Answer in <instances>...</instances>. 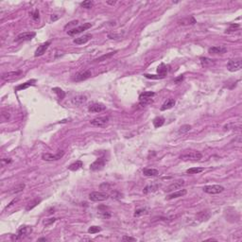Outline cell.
<instances>
[{
    "instance_id": "6da1fadb",
    "label": "cell",
    "mask_w": 242,
    "mask_h": 242,
    "mask_svg": "<svg viewBox=\"0 0 242 242\" xmlns=\"http://www.w3.org/2000/svg\"><path fill=\"white\" fill-rule=\"evenodd\" d=\"M31 232H32V228L30 226H21L17 230L16 234L12 235L11 238L14 240H20L22 238H25L26 237H28Z\"/></svg>"
},
{
    "instance_id": "7a4b0ae2",
    "label": "cell",
    "mask_w": 242,
    "mask_h": 242,
    "mask_svg": "<svg viewBox=\"0 0 242 242\" xmlns=\"http://www.w3.org/2000/svg\"><path fill=\"white\" fill-rule=\"evenodd\" d=\"M202 158V154L199 152H185L180 156L182 161H199Z\"/></svg>"
},
{
    "instance_id": "3957f363",
    "label": "cell",
    "mask_w": 242,
    "mask_h": 242,
    "mask_svg": "<svg viewBox=\"0 0 242 242\" xmlns=\"http://www.w3.org/2000/svg\"><path fill=\"white\" fill-rule=\"evenodd\" d=\"M155 96L154 92H144L139 96V104L141 106H146L152 102V97Z\"/></svg>"
},
{
    "instance_id": "277c9868",
    "label": "cell",
    "mask_w": 242,
    "mask_h": 242,
    "mask_svg": "<svg viewBox=\"0 0 242 242\" xmlns=\"http://www.w3.org/2000/svg\"><path fill=\"white\" fill-rule=\"evenodd\" d=\"M89 199L92 201H104L109 199V195L105 192H92L89 195Z\"/></svg>"
},
{
    "instance_id": "5b68a950",
    "label": "cell",
    "mask_w": 242,
    "mask_h": 242,
    "mask_svg": "<svg viewBox=\"0 0 242 242\" xmlns=\"http://www.w3.org/2000/svg\"><path fill=\"white\" fill-rule=\"evenodd\" d=\"M204 191L208 194H219L224 191V187L219 185H206L204 188Z\"/></svg>"
},
{
    "instance_id": "8992f818",
    "label": "cell",
    "mask_w": 242,
    "mask_h": 242,
    "mask_svg": "<svg viewBox=\"0 0 242 242\" xmlns=\"http://www.w3.org/2000/svg\"><path fill=\"white\" fill-rule=\"evenodd\" d=\"M242 62L240 59H235V60H230L227 63V69L230 72H235L241 69Z\"/></svg>"
},
{
    "instance_id": "52a82bcc",
    "label": "cell",
    "mask_w": 242,
    "mask_h": 242,
    "mask_svg": "<svg viewBox=\"0 0 242 242\" xmlns=\"http://www.w3.org/2000/svg\"><path fill=\"white\" fill-rule=\"evenodd\" d=\"M64 155V152L63 150H60L58 153L56 154H52V153H44L42 155V159L44 160V161H57V160H60L62 157Z\"/></svg>"
},
{
    "instance_id": "ba28073f",
    "label": "cell",
    "mask_w": 242,
    "mask_h": 242,
    "mask_svg": "<svg viewBox=\"0 0 242 242\" xmlns=\"http://www.w3.org/2000/svg\"><path fill=\"white\" fill-rule=\"evenodd\" d=\"M106 164V159L104 157H100V158L96 159L93 164H91L90 166V169L92 171H96V170H100L104 167Z\"/></svg>"
},
{
    "instance_id": "9c48e42d",
    "label": "cell",
    "mask_w": 242,
    "mask_h": 242,
    "mask_svg": "<svg viewBox=\"0 0 242 242\" xmlns=\"http://www.w3.org/2000/svg\"><path fill=\"white\" fill-rule=\"evenodd\" d=\"M22 72L21 71H11V72H8V73H5L2 75V80L6 81H11L17 80L19 78V76H21Z\"/></svg>"
},
{
    "instance_id": "30bf717a",
    "label": "cell",
    "mask_w": 242,
    "mask_h": 242,
    "mask_svg": "<svg viewBox=\"0 0 242 242\" xmlns=\"http://www.w3.org/2000/svg\"><path fill=\"white\" fill-rule=\"evenodd\" d=\"M91 27H92V24L91 23H85V24H83L81 26H80V27H78V28H75V29H72L71 30H68V35L70 36H73V35H76V34H78V33H81V32L84 31V30H87L88 29H90Z\"/></svg>"
},
{
    "instance_id": "8fae6325",
    "label": "cell",
    "mask_w": 242,
    "mask_h": 242,
    "mask_svg": "<svg viewBox=\"0 0 242 242\" xmlns=\"http://www.w3.org/2000/svg\"><path fill=\"white\" fill-rule=\"evenodd\" d=\"M91 76H92V73H91L90 70L81 71L73 77V81H85V80H87V78H89Z\"/></svg>"
},
{
    "instance_id": "7c38bea8",
    "label": "cell",
    "mask_w": 242,
    "mask_h": 242,
    "mask_svg": "<svg viewBox=\"0 0 242 242\" xmlns=\"http://www.w3.org/2000/svg\"><path fill=\"white\" fill-rule=\"evenodd\" d=\"M109 122V117L108 116H101V117H96V118L93 119L91 121V125L95 127H104L106 126Z\"/></svg>"
},
{
    "instance_id": "4fadbf2b",
    "label": "cell",
    "mask_w": 242,
    "mask_h": 242,
    "mask_svg": "<svg viewBox=\"0 0 242 242\" xmlns=\"http://www.w3.org/2000/svg\"><path fill=\"white\" fill-rule=\"evenodd\" d=\"M35 35H36V33H35V32H33V31H31V32H23V33H20L15 38V42L29 41Z\"/></svg>"
},
{
    "instance_id": "5bb4252c",
    "label": "cell",
    "mask_w": 242,
    "mask_h": 242,
    "mask_svg": "<svg viewBox=\"0 0 242 242\" xmlns=\"http://www.w3.org/2000/svg\"><path fill=\"white\" fill-rule=\"evenodd\" d=\"M51 44V42L50 41H47V42H45L44 44H42L41 45H39L38 48L36 49L35 51V54L34 56L35 57H40L42 55H44L45 53V51L47 50V48L49 47V45Z\"/></svg>"
},
{
    "instance_id": "9a60e30c",
    "label": "cell",
    "mask_w": 242,
    "mask_h": 242,
    "mask_svg": "<svg viewBox=\"0 0 242 242\" xmlns=\"http://www.w3.org/2000/svg\"><path fill=\"white\" fill-rule=\"evenodd\" d=\"M185 185V181L184 180H178L174 182H172L171 185H169L167 186V188L166 189L167 192H171V191H174L176 189H180L182 188V186Z\"/></svg>"
},
{
    "instance_id": "2e32d148",
    "label": "cell",
    "mask_w": 242,
    "mask_h": 242,
    "mask_svg": "<svg viewBox=\"0 0 242 242\" xmlns=\"http://www.w3.org/2000/svg\"><path fill=\"white\" fill-rule=\"evenodd\" d=\"M105 109H106V106H104L103 104H100V103H94L92 105H90L88 108L89 112L91 113H100Z\"/></svg>"
},
{
    "instance_id": "e0dca14e",
    "label": "cell",
    "mask_w": 242,
    "mask_h": 242,
    "mask_svg": "<svg viewBox=\"0 0 242 242\" xmlns=\"http://www.w3.org/2000/svg\"><path fill=\"white\" fill-rule=\"evenodd\" d=\"M227 51V48L222 45H218V47H212L208 49V52L210 54H223Z\"/></svg>"
},
{
    "instance_id": "ac0fdd59",
    "label": "cell",
    "mask_w": 242,
    "mask_h": 242,
    "mask_svg": "<svg viewBox=\"0 0 242 242\" xmlns=\"http://www.w3.org/2000/svg\"><path fill=\"white\" fill-rule=\"evenodd\" d=\"M97 210H99V214L101 218H103V219H110L111 218V212L108 210L107 206L100 205L99 208H97Z\"/></svg>"
},
{
    "instance_id": "d6986e66",
    "label": "cell",
    "mask_w": 242,
    "mask_h": 242,
    "mask_svg": "<svg viewBox=\"0 0 242 242\" xmlns=\"http://www.w3.org/2000/svg\"><path fill=\"white\" fill-rule=\"evenodd\" d=\"M35 83H36V80H30V81H26V82L23 83V84H19V85H17V86L14 88V90H15V91H22V90H25V89L29 88V86H33V85H35Z\"/></svg>"
},
{
    "instance_id": "ffe728a7",
    "label": "cell",
    "mask_w": 242,
    "mask_h": 242,
    "mask_svg": "<svg viewBox=\"0 0 242 242\" xmlns=\"http://www.w3.org/2000/svg\"><path fill=\"white\" fill-rule=\"evenodd\" d=\"M186 193H187V191L185 190V189H182V190L175 191L172 194L168 195L167 197V200H173V199H177V198H180V197H184L185 195H186Z\"/></svg>"
},
{
    "instance_id": "44dd1931",
    "label": "cell",
    "mask_w": 242,
    "mask_h": 242,
    "mask_svg": "<svg viewBox=\"0 0 242 242\" xmlns=\"http://www.w3.org/2000/svg\"><path fill=\"white\" fill-rule=\"evenodd\" d=\"M91 38H92V35H91V34H86V35H83V36H81V37H78V38L74 39L73 42L76 44H86Z\"/></svg>"
},
{
    "instance_id": "7402d4cb",
    "label": "cell",
    "mask_w": 242,
    "mask_h": 242,
    "mask_svg": "<svg viewBox=\"0 0 242 242\" xmlns=\"http://www.w3.org/2000/svg\"><path fill=\"white\" fill-rule=\"evenodd\" d=\"M143 174L148 177H154L159 174V171L155 168H144L143 169Z\"/></svg>"
},
{
    "instance_id": "603a6c76",
    "label": "cell",
    "mask_w": 242,
    "mask_h": 242,
    "mask_svg": "<svg viewBox=\"0 0 242 242\" xmlns=\"http://www.w3.org/2000/svg\"><path fill=\"white\" fill-rule=\"evenodd\" d=\"M175 105V100L174 99H168L161 107V111H166L168 109H171Z\"/></svg>"
},
{
    "instance_id": "cb8c5ba5",
    "label": "cell",
    "mask_w": 242,
    "mask_h": 242,
    "mask_svg": "<svg viewBox=\"0 0 242 242\" xmlns=\"http://www.w3.org/2000/svg\"><path fill=\"white\" fill-rule=\"evenodd\" d=\"M159 187H160V185H158V184L149 185H147L145 188H144L143 192L145 193V194H148V193H150V192H154V191H156Z\"/></svg>"
},
{
    "instance_id": "d4e9b609",
    "label": "cell",
    "mask_w": 242,
    "mask_h": 242,
    "mask_svg": "<svg viewBox=\"0 0 242 242\" xmlns=\"http://www.w3.org/2000/svg\"><path fill=\"white\" fill-rule=\"evenodd\" d=\"M157 73L159 74V76L164 78L167 73V66L165 63H161L159 66L157 67Z\"/></svg>"
},
{
    "instance_id": "484cf974",
    "label": "cell",
    "mask_w": 242,
    "mask_h": 242,
    "mask_svg": "<svg viewBox=\"0 0 242 242\" xmlns=\"http://www.w3.org/2000/svg\"><path fill=\"white\" fill-rule=\"evenodd\" d=\"M82 166H83V163L81 161H76L75 163L71 164L68 167V169H69V170H71V171H77L80 168H81Z\"/></svg>"
},
{
    "instance_id": "4316f807",
    "label": "cell",
    "mask_w": 242,
    "mask_h": 242,
    "mask_svg": "<svg viewBox=\"0 0 242 242\" xmlns=\"http://www.w3.org/2000/svg\"><path fill=\"white\" fill-rule=\"evenodd\" d=\"M165 123V117L163 116H157L153 119V126L155 128H159L162 127Z\"/></svg>"
},
{
    "instance_id": "83f0119b",
    "label": "cell",
    "mask_w": 242,
    "mask_h": 242,
    "mask_svg": "<svg viewBox=\"0 0 242 242\" xmlns=\"http://www.w3.org/2000/svg\"><path fill=\"white\" fill-rule=\"evenodd\" d=\"M73 103L76 104V105H81V104L84 103L86 101V96H78L76 97H74L73 99Z\"/></svg>"
},
{
    "instance_id": "f1b7e54d",
    "label": "cell",
    "mask_w": 242,
    "mask_h": 242,
    "mask_svg": "<svg viewBox=\"0 0 242 242\" xmlns=\"http://www.w3.org/2000/svg\"><path fill=\"white\" fill-rule=\"evenodd\" d=\"M204 170V167H191L186 170V173L187 174H198V173H201Z\"/></svg>"
},
{
    "instance_id": "f546056e",
    "label": "cell",
    "mask_w": 242,
    "mask_h": 242,
    "mask_svg": "<svg viewBox=\"0 0 242 242\" xmlns=\"http://www.w3.org/2000/svg\"><path fill=\"white\" fill-rule=\"evenodd\" d=\"M52 91H53L54 93H56L58 95V97L60 100H63L64 99V96H65V93H64V91H63L61 88H59V87H55L52 89Z\"/></svg>"
},
{
    "instance_id": "4dcf8cb0",
    "label": "cell",
    "mask_w": 242,
    "mask_h": 242,
    "mask_svg": "<svg viewBox=\"0 0 242 242\" xmlns=\"http://www.w3.org/2000/svg\"><path fill=\"white\" fill-rule=\"evenodd\" d=\"M24 188H25V185L24 184H20V185H16L15 187H14L11 190V194H16V193H19V192H22L24 190Z\"/></svg>"
},
{
    "instance_id": "1f68e13d",
    "label": "cell",
    "mask_w": 242,
    "mask_h": 242,
    "mask_svg": "<svg viewBox=\"0 0 242 242\" xmlns=\"http://www.w3.org/2000/svg\"><path fill=\"white\" fill-rule=\"evenodd\" d=\"M212 61L213 60H211V59H208V58H205V57H201V63L202 66H208V65L212 64L213 63Z\"/></svg>"
},
{
    "instance_id": "d6a6232c",
    "label": "cell",
    "mask_w": 242,
    "mask_h": 242,
    "mask_svg": "<svg viewBox=\"0 0 242 242\" xmlns=\"http://www.w3.org/2000/svg\"><path fill=\"white\" fill-rule=\"evenodd\" d=\"M191 130V126H190V125H182V126L179 129L178 133H179V134H184V133L189 132V130Z\"/></svg>"
},
{
    "instance_id": "836d02e7",
    "label": "cell",
    "mask_w": 242,
    "mask_h": 242,
    "mask_svg": "<svg viewBox=\"0 0 242 242\" xmlns=\"http://www.w3.org/2000/svg\"><path fill=\"white\" fill-rule=\"evenodd\" d=\"M94 6V2L93 1H90V0H87V1H83L81 3V7L82 8H85V9H91L93 8Z\"/></svg>"
},
{
    "instance_id": "e575fe53",
    "label": "cell",
    "mask_w": 242,
    "mask_h": 242,
    "mask_svg": "<svg viewBox=\"0 0 242 242\" xmlns=\"http://www.w3.org/2000/svg\"><path fill=\"white\" fill-rule=\"evenodd\" d=\"M148 213V209L147 208H139L135 210V213H134V217H140L142 215H145Z\"/></svg>"
},
{
    "instance_id": "d590c367",
    "label": "cell",
    "mask_w": 242,
    "mask_h": 242,
    "mask_svg": "<svg viewBox=\"0 0 242 242\" xmlns=\"http://www.w3.org/2000/svg\"><path fill=\"white\" fill-rule=\"evenodd\" d=\"M40 201H41V200H38V199H36V200H34L33 201H31V202H29V205L27 206V208H26V210H27V211H29V210H31V209H32V208H33V207H35V206H36V205H37V204H39V202H40Z\"/></svg>"
},
{
    "instance_id": "8d00e7d4",
    "label": "cell",
    "mask_w": 242,
    "mask_h": 242,
    "mask_svg": "<svg viewBox=\"0 0 242 242\" xmlns=\"http://www.w3.org/2000/svg\"><path fill=\"white\" fill-rule=\"evenodd\" d=\"M101 231V228L100 226H91L88 229V233L89 234H96Z\"/></svg>"
},
{
    "instance_id": "74e56055",
    "label": "cell",
    "mask_w": 242,
    "mask_h": 242,
    "mask_svg": "<svg viewBox=\"0 0 242 242\" xmlns=\"http://www.w3.org/2000/svg\"><path fill=\"white\" fill-rule=\"evenodd\" d=\"M147 78H150V80H160V78H163V77L159 76V75H150V74H144Z\"/></svg>"
},
{
    "instance_id": "f35d334b",
    "label": "cell",
    "mask_w": 242,
    "mask_h": 242,
    "mask_svg": "<svg viewBox=\"0 0 242 242\" xmlns=\"http://www.w3.org/2000/svg\"><path fill=\"white\" fill-rule=\"evenodd\" d=\"M116 53V51H115V52H110L109 54H107V55H103L102 57H100V58H99V59H96V62H102L104 59H107V58H110L111 56H113L114 54H115Z\"/></svg>"
},
{
    "instance_id": "ab89813d",
    "label": "cell",
    "mask_w": 242,
    "mask_h": 242,
    "mask_svg": "<svg viewBox=\"0 0 242 242\" xmlns=\"http://www.w3.org/2000/svg\"><path fill=\"white\" fill-rule=\"evenodd\" d=\"M239 28V25H237V24H232L231 26H230V28L228 29V30L226 31V32H230V31H234L235 30V29H238Z\"/></svg>"
},
{
    "instance_id": "60d3db41",
    "label": "cell",
    "mask_w": 242,
    "mask_h": 242,
    "mask_svg": "<svg viewBox=\"0 0 242 242\" xmlns=\"http://www.w3.org/2000/svg\"><path fill=\"white\" fill-rule=\"evenodd\" d=\"M56 220V219L55 218H53V219H45L44 221V224L45 225V226H47V225H50L51 223H53V222Z\"/></svg>"
},
{
    "instance_id": "b9f144b4",
    "label": "cell",
    "mask_w": 242,
    "mask_h": 242,
    "mask_svg": "<svg viewBox=\"0 0 242 242\" xmlns=\"http://www.w3.org/2000/svg\"><path fill=\"white\" fill-rule=\"evenodd\" d=\"M122 240L123 241H135L136 239L134 237H127V235H124L122 237Z\"/></svg>"
},
{
    "instance_id": "7bdbcfd3",
    "label": "cell",
    "mask_w": 242,
    "mask_h": 242,
    "mask_svg": "<svg viewBox=\"0 0 242 242\" xmlns=\"http://www.w3.org/2000/svg\"><path fill=\"white\" fill-rule=\"evenodd\" d=\"M31 15H32V18H33L34 20L39 19V11H38V10H35L33 14H31Z\"/></svg>"
},
{
    "instance_id": "ee69618b",
    "label": "cell",
    "mask_w": 242,
    "mask_h": 242,
    "mask_svg": "<svg viewBox=\"0 0 242 242\" xmlns=\"http://www.w3.org/2000/svg\"><path fill=\"white\" fill-rule=\"evenodd\" d=\"M182 80H184V76H180V77H178V78H176L175 80H174V82L175 83H180L181 81H182Z\"/></svg>"
},
{
    "instance_id": "f6af8a7d",
    "label": "cell",
    "mask_w": 242,
    "mask_h": 242,
    "mask_svg": "<svg viewBox=\"0 0 242 242\" xmlns=\"http://www.w3.org/2000/svg\"><path fill=\"white\" fill-rule=\"evenodd\" d=\"M57 19H58L57 16H53V15L51 16V21H55V20H57Z\"/></svg>"
},
{
    "instance_id": "bcb514c9",
    "label": "cell",
    "mask_w": 242,
    "mask_h": 242,
    "mask_svg": "<svg viewBox=\"0 0 242 242\" xmlns=\"http://www.w3.org/2000/svg\"><path fill=\"white\" fill-rule=\"evenodd\" d=\"M47 238H39L38 239V241H47Z\"/></svg>"
},
{
    "instance_id": "7dc6e473",
    "label": "cell",
    "mask_w": 242,
    "mask_h": 242,
    "mask_svg": "<svg viewBox=\"0 0 242 242\" xmlns=\"http://www.w3.org/2000/svg\"><path fill=\"white\" fill-rule=\"evenodd\" d=\"M107 4H109V5H115V1H114V2H110V1H108Z\"/></svg>"
}]
</instances>
